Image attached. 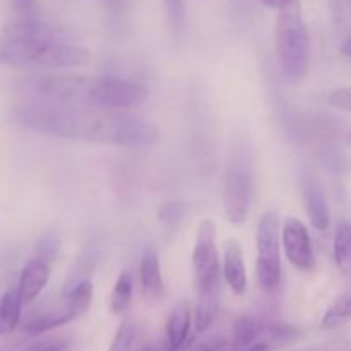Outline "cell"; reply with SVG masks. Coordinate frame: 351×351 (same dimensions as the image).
<instances>
[{"mask_svg": "<svg viewBox=\"0 0 351 351\" xmlns=\"http://www.w3.org/2000/svg\"><path fill=\"white\" fill-rule=\"evenodd\" d=\"M261 332V324L250 315H243L237 321L235 331H233V339L239 346L250 345L254 339L257 338V335Z\"/></svg>", "mask_w": 351, "mask_h": 351, "instance_id": "23", "label": "cell"}, {"mask_svg": "<svg viewBox=\"0 0 351 351\" xmlns=\"http://www.w3.org/2000/svg\"><path fill=\"white\" fill-rule=\"evenodd\" d=\"M328 101L332 108L339 110V112L351 113V86H348V88H338L329 93Z\"/></svg>", "mask_w": 351, "mask_h": 351, "instance_id": "27", "label": "cell"}, {"mask_svg": "<svg viewBox=\"0 0 351 351\" xmlns=\"http://www.w3.org/2000/svg\"><path fill=\"white\" fill-rule=\"evenodd\" d=\"M302 195H304L305 209H307L311 225L317 232H326L331 223V213H329L328 201L319 182L312 177H305L302 180Z\"/></svg>", "mask_w": 351, "mask_h": 351, "instance_id": "10", "label": "cell"}, {"mask_svg": "<svg viewBox=\"0 0 351 351\" xmlns=\"http://www.w3.org/2000/svg\"><path fill=\"white\" fill-rule=\"evenodd\" d=\"M351 321V291L343 295L322 317V329H336Z\"/></svg>", "mask_w": 351, "mask_h": 351, "instance_id": "21", "label": "cell"}, {"mask_svg": "<svg viewBox=\"0 0 351 351\" xmlns=\"http://www.w3.org/2000/svg\"><path fill=\"white\" fill-rule=\"evenodd\" d=\"M261 2L264 3V5L266 7H269V9H280V5H281V2H283V0H261Z\"/></svg>", "mask_w": 351, "mask_h": 351, "instance_id": "30", "label": "cell"}, {"mask_svg": "<svg viewBox=\"0 0 351 351\" xmlns=\"http://www.w3.org/2000/svg\"><path fill=\"white\" fill-rule=\"evenodd\" d=\"M182 213H184V206L182 204H168L161 209L160 218L163 221H173L175 218H180Z\"/></svg>", "mask_w": 351, "mask_h": 351, "instance_id": "28", "label": "cell"}, {"mask_svg": "<svg viewBox=\"0 0 351 351\" xmlns=\"http://www.w3.org/2000/svg\"><path fill=\"white\" fill-rule=\"evenodd\" d=\"M132 291H134V280L132 274L129 271H122L119 274L113 287L112 293H110V311L113 314H122L127 311L132 300Z\"/></svg>", "mask_w": 351, "mask_h": 351, "instance_id": "19", "label": "cell"}, {"mask_svg": "<svg viewBox=\"0 0 351 351\" xmlns=\"http://www.w3.org/2000/svg\"><path fill=\"white\" fill-rule=\"evenodd\" d=\"M50 280V266L41 259H31L26 266L23 267L19 276V285L17 291L24 305H29L41 295V291L47 287Z\"/></svg>", "mask_w": 351, "mask_h": 351, "instance_id": "12", "label": "cell"}, {"mask_svg": "<svg viewBox=\"0 0 351 351\" xmlns=\"http://www.w3.org/2000/svg\"><path fill=\"white\" fill-rule=\"evenodd\" d=\"M192 269H194L195 291L221 283L223 271L219 264L218 243H216V223L213 219H202L199 223L194 252H192Z\"/></svg>", "mask_w": 351, "mask_h": 351, "instance_id": "7", "label": "cell"}, {"mask_svg": "<svg viewBox=\"0 0 351 351\" xmlns=\"http://www.w3.org/2000/svg\"><path fill=\"white\" fill-rule=\"evenodd\" d=\"M91 64V51L62 40H24L0 36V65L71 69Z\"/></svg>", "mask_w": 351, "mask_h": 351, "instance_id": "3", "label": "cell"}, {"mask_svg": "<svg viewBox=\"0 0 351 351\" xmlns=\"http://www.w3.org/2000/svg\"><path fill=\"white\" fill-rule=\"evenodd\" d=\"M14 123L34 132L105 146H151L160 132L147 120L115 110L26 103L10 110Z\"/></svg>", "mask_w": 351, "mask_h": 351, "instance_id": "1", "label": "cell"}, {"mask_svg": "<svg viewBox=\"0 0 351 351\" xmlns=\"http://www.w3.org/2000/svg\"><path fill=\"white\" fill-rule=\"evenodd\" d=\"M103 2L106 3V5H117V3H119V0H103Z\"/></svg>", "mask_w": 351, "mask_h": 351, "instance_id": "33", "label": "cell"}, {"mask_svg": "<svg viewBox=\"0 0 351 351\" xmlns=\"http://www.w3.org/2000/svg\"><path fill=\"white\" fill-rule=\"evenodd\" d=\"M23 300L19 297L17 288L5 291L0 297V336L10 335L19 326L23 317Z\"/></svg>", "mask_w": 351, "mask_h": 351, "instance_id": "17", "label": "cell"}, {"mask_svg": "<svg viewBox=\"0 0 351 351\" xmlns=\"http://www.w3.org/2000/svg\"><path fill=\"white\" fill-rule=\"evenodd\" d=\"M3 34L24 40H62L58 29L43 23L36 16H17L3 24Z\"/></svg>", "mask_w": 351, "mask_h": 351, "instance_id": "14", "label": "cell"}, {"mask_svg": "<svg viewBox=\"0 0 351 351\" xmlns=\"http://www.w3.org/2000/svg\"><path fill=\"white\" fill-rule=\"evenodd\" d=\"M0 351H69L67 339H43L36 343H14L2 346Z\"/></svg>", "mask_w": 351, "mask_h": 351, "instance_id": "24", "label": "cell"}, {"mask_svg": "<svg viewBox=\"0 0 351 351\" xmlns=\"http://www.w3.org/2000/svg\"><path fill=\"white\" fill-rule=\"evenodd\" d=\"M139 285L141 293L147 302H158L163 297V276H161L160 256L156 249L147 247L141 257L139 266Z\"/></svg>", "mask_w": 351, "mask_h": 351, "instance_id": "11", "label": "cell"}, {"mask_svg": "<svg viewBox=\"0 0 351 351\" xmlns=\"http://www.w3.org/2000/svg\"><path fill=\"white\" fill-rule=\"evenodd\" d=\"M58 249H60V239H58V235L57 233H48V235H45L38 242L36 259H41L47 264H50L55 259V256H57Z\"/></svg>", "mask_w": 351, "mask_h": 351, "instance_id": "25", "label": "cell"}, {"mask_svg": "<svg viewBox=\"0 0 351 351\" xmlns=\"http://www.w3.org/2000/svg\"><path fill=\"white\" fill-rule=\"evenodd\" d=\"M245 351H267V345L266 343H254Z\"/></svg>", "mask_w": 351, "mask_h": 351, "instance_id": "31", "label": "cell"}, {"mask_svg": "<svg viewBox=\"0 0 351 351\" xmlns=\"http://www.w3.org/2000/svg\"><path fill=\"white\" fill-rule=\"evenodd\" d=\"M276 58L285 77L302 81L311 67V36L302 14V0H283L274 29Z\"/></svg>", "mask_w": 351, "mask_h": 351, "instance_id": "4", "label": "cell"}, {"mask_svg": "<svg viewBox=\"0 0 351 351\" xmlns=\"http://www.w3.org/2000/svg\"><path fill=\"white\" fill-rule=\"evenodd\" d=\"M346 143H348L350 146H351V130L348 132V136H346Z\"/></svg>", "mask_w": 351, "mask_h": 351, "instance_id": "34", "label": "cell"}, {"mask_svg": "<svg viewBox=\"0 0 351 351\" xmlns=\"http://www.w3.org/2000/svg\"><path fill=\"white\" fill-rule=\"evenodd\" d=\"M194 322V312H192L189 302L182 300L171 308L167 319L165 328V348L167 351H184L187 348L189 338H191V328Z\"/></svg>", "mask_w": 351, "mask_h": 351, "instance_id": "9", "label": "cell"}, {"mask_svg": "<svg viewBox=\"0 0 351 351\" xmlns=\"http://www.w3.org/2000/svg\"><path fill=\"white\" fill-rule=\"evenodd\" d=\"M36 0H12V7L17 16H33Z\"/></svg>", "mask_w": 351, "mask_h": 351, "instance_id": "29", "label": "cell"}, {"mask_svg": "<svg viewBox=\"0 0 351 351\" xmlns=\"http://www.w3.org/2000/svg\"><path fill=\"white\" fill-rule=\"evenodd\" d=\"M281 245L287 259L298 271L311 273L315 267V254L307 226L295 216H288L281 228Z\"/></svg>", "mask_w": 351, "mask_h": 351, "instance_id": "8", "label": "cell"}, {"mask_svg": "<svg viewBox=\"0 0 351 351\" xmlns=\"http://www.w3.org/2000/svg\"><path fill=\"white\" fill-rule=\"evenodd\" d=\"M335 261L341 273H351V223L341 219L335 233Z\"/></svg>", "mask_w": 351, "mask_h": 351, "instance_id": "18", "label": "cell"}, {"mask_svg": "<svg viewBox=\"0 0 351 351\" xmlns=\"http://www.w3.org/2000/svg\"><path fill=\"white\" fill-rule=\"evenodd\" d=\"M74 319V314H72L71 307H69L67 300L64 297L62 304L55 305V307H48L31 315L23 324V331L29 336H40L51 331V329L69 324Z\"/></svg>", "mask_w": 351, "mask_h": 351, "instance_id": "13", "label": "cell"}, {"mask_svg": "<svg viewBox=\"0 0 351 351\" xmlns=\"http://www.w3.org/2000/svg\"><path fill=\"white\" fill-rule=\"evenodd\" d=\"M256 245L257 281L264 291L273 293L281 283V225L276 211H266L261 216Z\"/></svg>", "mask_w": 351, "mask_h": 351, "instance_id": "5", "label": "cell"}, {"mask_svg": "<svg viewBox=\"0 0 351 351\" xmlns=\"http://www.w3.org/2000/svg\"><path fill=\"white\" fill-rule=\"evenodd\" d=\"M21 91L38 103L125 112L143 105L149 89L137 81L119 77H86L77 74H48L24 79Z\"/></svg>", "mask_w": 351, "mask_h": 351, "instance_id": "2", "label": "cell"}, {"mask_svg": "<svg viewBox=\"0 0 351 351\" xmlns=\"http://www.w3.org/2000/svg\"><path fill=\"white\" fill-rule=\"evenodd\" d=\"M165 7H167L168 21H170L171 27H173L175 33H178L185 24V12H187L185 0H165Z\"/></svg>", "mask_w": 351, "mask_h": 351, "instance_id": "26", "label": "cell"}, {"mask_svg": "<svg viewBox=\"0 0 351 351\" xmlns=\"http://www.w3.org/2000/svg\"><path fill=\"white\" fill-rule=\"evenodd\" d=\"M223 280L235 295H243L247 290V271L243 263L242 247L237 240L226 243L223 257Z\"/></svg>", "mask_w": 351, "mask_h": 351, "instance_id": "15", "label": "cell"}, {"mask_svg": "<svg viewBox=\"0 0 351 351\" xmlns=\"http://www.w3.org/2000/svg\"><path fill=\"white\" fill-rule=\"evenodd\" d=\"M67 305L71 307L74 317H82L91 307L93 300V283L89 280H82L65 295Z\"/></svg>", "mask_w": 351, "mask_h": 351, "instance_id": "20", "label": "cell"}, {"mask_svg": "<svg viewBox=\"0 0 351 351\" xmlns=\"http://www.w3.org/2000/svg\"><path fill=\"white\" fill-rule=\"evenodd\" d=\"M221 302V283L213 285L197 291V302L194 308V328L195 332H204L216 321Z\"/></svg>", "mask_w": 351, "mask_h": 351, "instance_id": "16", "label": "cell"}, {"mask_svg": "<svg viewBox=\"0 0 351 351\" xmlns=\"http://www.w3.org/2000/svg\"><path fill=\"white\" fill-rule=\"evenodd\" d=\"M139 339L141 332L137 326L132 324L130 321H123L119 331H117V336L113 339L110 351H139V348H137Z\"/></svg>", "mask_w": 351, "mask_h": 351, "instance_id": "22", "label": "cell"}, {"mask_svg": "<svg viewBox=\"0 0 351 351\" xmlns=\"http://www.w3.org/2000/svg\"><path fill=\"white\" fill-rule=\"evenodd\" d=\"M254 192L252 167L245 154H237L226 170L225 177V216L232 225L240 226L245 223L250 211Z\"/></svg>", "mask_w": 351, "mask_h": 351, "instance_id": "6", "label": "cell"}, {"mask_svg": "<svg viewBox=\"0 0 351 351\" xmlns=\"http://www.w3.org/2000/svg\"><path fill=\"white\" fill-rule=\"evenodd\" d=\"M341 53L345 55V57L351 58V38H350V40H346L345 45L341 47Z\"/></svg>", "mask_w": 351, "mask_h": 351, "instance_id": "32", "label": "cell"}]
</instances>
